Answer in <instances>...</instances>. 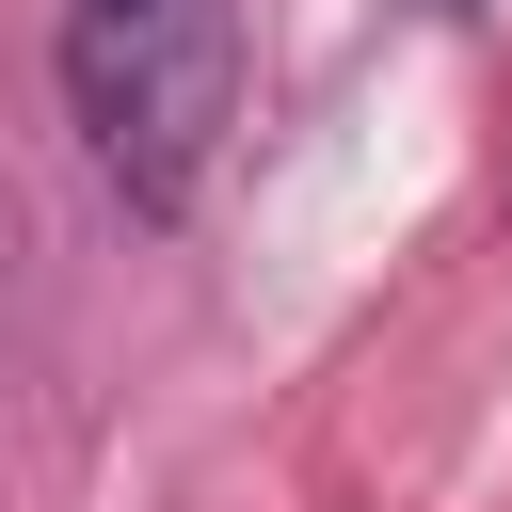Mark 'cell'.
Masks as SVG:
<instances>
[{"label": "cell", "mask_w": 512, "mask_h": 512, "mask_svg": "<svg viewBox=\"0 0 512 512\" xmlns=\"http://www.w3.org/2000/svg\"><path fill=\"white\" fill-rule=\"evenodd\" d=\"M48 64L112 208L176 224L240 128V0H48Z\"/></svg>", "instance_id": "obj_1"}]
</instances>
